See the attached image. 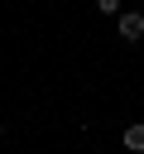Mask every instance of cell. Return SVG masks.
Listing matches in <instances>:
<instances>
[{"label": "cell", "mask_w": 144, "mask_h": 154, "mask_svg": "<svg viewBox=\"0 0 144 154\" xmlns=\"http://www.w3.org/2000/svg\"><path fill=\"white\" fill-rule=\"evenodd\" d=\"M115 24H120V38H125V43H139V38H144V14H139V10H125Z\"/></svg>", "instance_id": "cell-1"}, {"label": "cell", "mask_w": 144, "mask_h": 154, "mask_svg": "<svg viewBox=\"0 0 144 154\" xmlns=\"http://www.w3.org/2000/svg\"><path fill=\"white\" fill-rule=\"evenodd\" d=\"M125 149L144 154V125H125Z\"/></svg>", "instance_id": "cell-2"}, {"label": "cell", "mask_w": 144, "mask_h": 154, "mask_svg": "<svg viewBox=\"0 0 144 154\" xmlns=\"http://www.w3.org/2000/svg\"><path fill=\"white\" fill-rule=\"evenodd\" d=\"M96 10H101V14H115V19L125 14V10H120V0H96Z\"/></svg>", "instance_id": "cell-3"}]
</instances>
